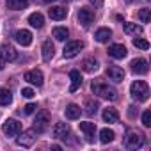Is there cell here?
I'll list each match as a JSON object with an SVG mask.
<instances>
[{
  "mask_svg": "<svg viewBox=\"0 0 151 151\" xmlns=\"http://www.w3.org/2000/svg\"><path fill=\"white\" fill-rule=\"evenodd\" d=\"M93 22H94V13H93L91 9H87V7H82V9L78 11V23H80L84 29H87Z\"/></svg>",
  "mask_w": 151,
  "mask_h": 151,
  "instance_id": "cell-8",
  "label": "cell"
},
{
  "mask_svg": "<svg viewBox=\"0 0 151 151\" xmlns=\"http://www.w3.org/2000/svg\"><path fill=\"white\" fill-rule=\"evenodd\" d=\"M130 94H132V98L137 100V101H147V98H149V87H147L146 82L135 80V82L132 84V87H130Z\"/></svg>",
  "mask_w": 151,
  "mask_h": 151,
  "instance_id": "cell-2",
  "label": "cell"
},
{
  "mask_svg": "<svg viewBox=\"0 0 151 151\" xmlns=\"http://www.w3.org/2000/svg\"><path fill=\"white\" fill-rule=\"evenodd\" d=\"M6 6H7V9L20 11V9H25L29 6V0H6Z\"/></svg>",
  "mask_w": 151,
  "mask_h": 151,
  "instance_id": "cell-22",
  "label": "cell"
},
{
  "mask_svg": "<svg viewBox=\"0 0 151 151\" xmlns=\"http://www.w3.org/2000/svg\"><path fill=\"white\" fill-rule=\"evenodd\" d=\"M133 46H137L140 50H149V43L146 39H142V37H135L133 39Z\"/></svg>",
  "mask_w": 151,
  "mask_h": 151,
  "instance_id": "cell-32",
  "label": "cell"
},
{
  "mask_svg": "<svg viewBox=\"0 0 151 151\" xmlns=\"http://www.w3.org/2000/svg\"><path fill=\"white\" fill-rule=\"evenodd\" d=\"M4 66H6V60H4L2 57H0V69H4Z\"/></svg>",
  "mask_w": 151,
  "mask_h": 151,
  "instance_id": "cell-38",
  "label": "cell"
},
{
  "mask_svg": "<svg viewBox=\"0 0 151 151\" xmlns=\"http://www.w3.org/2000/svg\"><path fill=\"white\" fill-rule=\"evenodd\" d=\"M110 37H112V30H110V29H107V27L98 29V30H96V34H94V39H96L98 43H107Z\"/></svg>",
  "mask_w": 151,
  "mask_h": 151,
  "instance_id": "cell-20",
  "label": "cell"
},
{
  "mask_svg": "<svg viewBox=\"0 0 151 151\" xmlns=\"http://www.w3.org/2000/svg\"><path fill=\"white\" fill-rule=\"evenodd\" d=\"M20 137L16 139V142H18V146H23V147H30V146H34V142H36V139H37V132L32 128V130H27V132H20L18 133Z\"/></svg>",
  "mask_w": 151,
  "mask_h": 151,
  "instance_id": "cell-4",
  "label": "cell"
},
{
  "mask_svg": "<svg viewBox=\"0 0 151 151\" xmlns=\"http://www.w3.org/2000/svg\"><path fill=\"white\" fill-rule=\"evenodd\" d=\"M14 39H16L18 45H22V46H29V45L32 43V34H30L29 30L22 29V30H18V32L14 34Z\"/></svg>",
  "mask_w": 151,
  "mask_h": 151,
  "instance_id": "cell-16",
  "label": "cell"
},
{
  "mask_svg": "<svg viewBox=\"0 0 151 151\" xmlns=\"http://www.w3.org/2000/svg\"><path fill=\"white\" fill-rule=\"evenodd\" d=\"M130 66H132V71L137 73V75H146L149 71V66H147L146 59H133L130 62Z\"/></svg>",
  "mask_w": 151,
  "mask_h": 151,
  "instance_id": "cell-10",
  "label": "cell"
},
{
  "mask_svg": "<svg viewBox=\"0 0 151 151\" xmlns=\"http://www.w3.org/2000/svg\"><path fill=\"white\" fill-rule=\"evenodd\" d=\"M91 91H93L96 96L105 98V100H110V101H116V100L119 98L117 91H116L112 86H109V84H105V82H101V80H94V82L91 84Z\"/></svg>",
  "mask_w": 151,
  "mask_h": 151,
  "instance_id": "cell-1",
  "label": "cell"
},
{
  "mask_svg": "<svg viewBox=\"0 0 151 151\" xmlns=\"http://www.w3.org/2000/svg\"><path fill=\"white\" fill-rule=\"evenodd\" d=\"M80 130L84 132L87 142H94V133H96V124L94 123H89V121L80 123Z\"/></svg>",
  "mask_w": 151,
  "mask_h": 151,
  "instance_id": "cell-12",
  "label": "cell"
},
{
  "mask_svg": "<svg viewBox=\"0 0 151 151\" xmlns=\"http://www.w3.org/2000/svg\"><path fill=\"white\" fill-rule=\"evenodd\" d=\"M103 121L105 123H117L119 121V114H117V110L116 109H110V107H107V109H103Z\"/></svg>",
  "mask_w": 151,
  "mask_h": 151,
  "instance_id": "cell-21",
  "label": "cell"
},
{
  "mask_svg": "<svg viewBox=\"0 0 151 151\" xmlns=\"http://www.w3.org/2000/svg\"><path fill=\"white\" fill-rule=\"evenodd\" d=\"M48 16H50L52 20L60 22V20H64V18L68 16V9H66V7H60V6H53V7L48 9Z\"/></svg>",
  "mask_w": 151,
  "mask_h": 151,
  "instance_id": "cell-15",
  "label": "cell"
},
{
  "mask_svg": "<svg viewBox=\"0 0 151 151\" xmlns=\"http://www.w3.org/2000/svg\"><path fill=\"white\" fill-rule=\"evenodd\" d=\"M48 124H50V114H48L46 110L37 112V116H36V119H34V130H36L37 133H43V132L48 128Z\"/></svg>",
  "mask_w": 151,
  "mask_h": 151,
  "instance_id": "cell-6",
  "label": "cell"
},
{
  "mask_svg": "<svg viewBox=\"0 0 151 151\" xmlns=\"http://www.w3.org/2000/svg\"><path fill=\"white\" fill-rule=\"evenodd\" d=\"M82 69H84L86 73H94V71L98 69V60H96V59H86V60L82 62Z\"/></svg>",
  "mask_w": 151,
  "mask_h": 151,
  "instance_id": "cell-26",
  "label": "cell"
},
{
  "mask_svg": "<svg viewBox=\"0 0 151 151\" xmlns=\"http://www.w3.org/2000/svg\"><path fill=\"white\" fill-rule=\"evenodd\" d=\"M36 109H37V105H36V103H27V105L23 107V114H27V116H29V114H32Z\"/></svg>",
  "mask_w": 151,
  "mask_h": 151,
  "instance_id": "cell-35",
  "label": "cell"
},
{
  "mask_svg": "<svg viewBox=\"0 0 151 151\" xmlns=\"http://www.w3.org/2000/svg\"><path fill=\"white\" fill-rule=\"evenodd\" d=\"M107 52H109V55L112 59H124L126 53H128V50H126L124 45H112V46H109Z\"/></svg>",
  "mask_w": 151,
  "mask_h": 151,
  "instance_id": "cell-14",
  "label": "cell"
},
{
  "mask_svg": "<svg viewBox=\"0 0 151 151\" xmlns=\"http://www.w3.org/2000/svg\"><path fill=\"white\" fill-rule=\"evenodd\" d=\"M34 89H30V87H25V89H22V96L23 98H27V100H30V98H34Z\"/></svg>",
  "mask_w": 151,
  "mask_h": 151,
  "instance_id": "cell-34",
  "label": "cell"
},
{
  "mask_svg": "<svg viewBox=\"0 0 151 151\" xmlns=\"http://www.w3.org/2000/svg\"><path fill=\"white\" fill-rule=\"evenodd\" d=\"M45 4H52V2H57V0H43Z\"/></svg>",
  "mask_w": 151,
  "mask_h": 151,
  "instance_id": "cell-39",
  "label": "cell"
},
{
  "mask_svg": "<svg viewBox=\"0 0 151 151\" xmlns=\"http://www.w3.org/2000/svg\"><path fill=\"white\" fill-rule=\"evenodd\" d=\"M114 137H116V133H114L112 130H109V128H103V130L100 132V142H101V144H109V142H112Z\"/></svg>",
  "mask_w": 151,
  "mask_h": 151,
  "instance_id": "cell-27",
  "label": "cell"
},
{
  "mask_svg": "<svg viewBox=\"0 0 151 151\" xmlns=\"http://www.w3.org/2000/svg\"><path fill=\"white\" fill-rule=\"evenodd\" d=\"M137 112H139V110H137ZM137 112H135V107H133V105H132V107H128V116H130L132 119L135 117V114H137Z\"/></svg>",
  "mask_w": 151,
  "mask_h": 151,
  "instance_id": "cell-37",
  "label": "cell"
},
{
  "mask_svg": "<svg viewBox=\"0 0 151 151\" xmlns=\"http://www.w3.org/2000/svg\"><path fill=\"white\" fill-rule=\"evenodd\" d=\"M69 78H71V86H69V91H71V93L78 91V89H80V86H82V75H80V71H77V69L69 71Z\"/></svg>",
  "mask_w": 151,
  "mask_h": 151,
  "instance_id": "cell-17",
  "label": "cell"
},
{
  "mask_svg": "<svg viewBox=\"0 0 151 151\" xmlns=\"http://www.w3.org/2000/svg\"><path fill=\"white\" fill-rule=\"evenodd\" d=\"M107 77L114 82H123L124 80V71L119 66H109L107 68Z\"/></svg>",
  "mask_w": 151,
  "mask_h": 151,
  "instance_id": "cell-13",
  "label": "cell"
},
{
  "mask_svg": "<svg viewBox=\"0 0 151 151\" xmlns=\"http://www.w3.org/2000/svg\"><path fill=\"white\" fill-rule=\"evenodd\" d=\"M52 34H53V37H55L57 41H66L68 36H69V30H68L66 27H55V29L52 30Z\"/></svg>",
  "mask_w": 151,
  "mask_h": 151,
  "instance_id": "cell-25",
  "label": "cell"
},
{
  "mask_svg": "<svg viewBox=\"0 0 151 151\" xmlns=\"http://www.w3.org/2000/svg\"><path fill=\"white\" fill-rule=\"evenodd\" d=\"M69 135V126L66 123H57L53 126V137L55 139H66Z\"/></svg>",
  "mask_w": 151,
  "mask_h": 151,
  "instance_id": "cell-19",
  "label": "cell"
},
{
  "mask_svg": "<svg viewBox=\"0 0 151 151\" xmlns=\"http://www.w3.org/2000/svg\"><path fill=\"white\" fill-rule=\"evenodd\" d=\"M139 18H140V22H142V23H147V22H149V18H151V9H147V7L140 9V11H139Z\"/></svg>",
  "mask_w": 151,
  "mask_h": 151,
  "instance_id": "cell-31",
  "label": "cell"
},
{
  "mask_svg": "<svg viewBox=\"0 0 151 151\" xmlns=\"http://www.w3.org/2000/svg\"><path fill=\"white\" fill-rule=\"evenodd\" d=\"M80 107L78 105H75V103H69L68 107H66V117L68 119H78L80 117Z\"/></svg>",
  "mask_w": 151,
  "mask_h": 151,
  "instance_id": "cell-23",
  "label": "cell"
},
{
  "mask_svg": "<svg viewBox=\"0 0 151 151\" xmlns=\"http://www.w3.org/2000/svg\"><path fill=\"white\" fill-rule=\"evenodd\" d=\"M98 109H100V107H98L96 101H91V100L86 101V114H87V116H94V114L98 112Z\"/></svg>",
  "mask_w": 151,
  "mask_h": 151,
  "instance_id": "cell-30",
  "label": "cell"
},
{
  "mask_svg": "<svg viewBox=\"0 0 151 151\" xmlns=\"http://www.w3.org/2000/svg\"><path fill=\"white\" fill-rule=\"evenodd\" d=\"M41 52H43V60H45V62H50V60L53 59V55H55V46H53V43H52L50 39L45 41Z\"/></svg>",
  "mask_w": 151,
  "mask_h": 151,
  "instance_id": "cell-18",
  "label": "cell"
},
{
  "mask_svg": "<svg viewBox=\"0 0 151 151\" xmlns=\"http://www.w3.org/2000/svg\"><path fill=\"white\" fill-rule=\"evenodd\" d=\"M89 2L94 6V9H100V7L103 6V0H89Z\"/></svg>",
  "mask_w": 151,
  "mask_h": 151,
  "instance_id": "cell-36",
  "label": "cell"
},
{
  "mask_svg": "<svg viewBox=\"0 0 151 151\" xmlns=\"http://www.w3.org/2000/svg\"><path fill=\"white\" fill-rule=\"evenodd\" d=\"M123 29H124V32H126V34H135V36L142 32V27H140V25H137V23H132V22L124 23V27H123Z\"/></svg>",
  "mask_w": 151,
  "mask_h": 151,
  "instance_id": "cell-29",
  "label": "cell"
},
{
  "mask_svg": "<svg viewBox=\"0 0 151 151\" xmlns=\"http://www.w3.org/2000/svg\"><path fill=\"white\" fill-rule=\"evenodd\" d=\"M25 80H27L29 84H32V86L41 87V86H43V73H41L39 69H30V71L25 73Z\"/></svg>",
  "mask_w": 151,
  "mask_h": 151,
  "instance_id": "cell-9",
  "label": "cell"
},
{
  "mask_svg": "<svg viewBox=\"0 0 151 151\" xmlns=\"http://www.w3.org/2000/svg\"><path fill=\"white\" fill-rule=\"evenodd\" d=\"M29 23H30L34 29H41V27L45 25V18H43L41 13H32V14L29 16Z\"/></svg>",
  "mask_w": 151,
  "mask_h": 151,
  "instance_id": "cell-24",
  "label": "cell"
},
{
  "mask_svg": "<svg viewBox=\"0 0 151 151\" xmlns=\"http://www.w3.org/2000/svg\"><path fill=\"white\" fill-rule=\"evenodd\" d=\"M82 48H84L82 41H68L64 50H62V55H64V59H73L75 55H78V52Z\"/></svg>",
  "mask_w": 151,
  "mask_h": 151,
  "instance_id": "cell-5",
  "label": "cell"
},
{
  "mask_svg": "<svg viewBox=\"0 0 151 151\" xmlns=\"http://www.w3.org/2000/svg\"><path fill=\"white\" fill-rule=\"evenodd\" d=\"M124 2H133V0H124Z\"/></svg>",
  "mask_w": 151,
  "mask_h": 151,
  "instance_id": "cell-40",
  "label": "cell"
},
{
  "mask_svg": "<svg viewBox=\"0 0 151 151\" xmlns=\"http://www.w3.org/2000/svg\"><path fill=\"white\" fill-rule=\"evenodd\" d=\"M146 142V137L140 133V132H128L126 133V139H124V144L128 149H139L142 147Z\"/></svg>",
  "mask_w": 151,
  "mask_h": 151,
  "instance_id": "cell-3",
  "label": "cell"
},
{
  "mask_svg": "<svg viewBox=\"0 0 151 151\" xmlns=\"http://www.w3.org/2000/svg\"><path fill=\"white\" fill-rule=\"evenodd\" d=\"M142 124L146 128L151 126V110H144V114H142Z\"/></svg>",
  "mask_w": 151,
  "mask_h": 151,
  "instance_id": "cell-33",
  "label": "cell"
},
{
  "mask_svg": "<svg viewBox=\"0 0 151 151\" xmlns=\"http://www.w3.org/2000/svg\"><path fill=\"white\" fill-rule=\"evenodd\" d=\"M2 132H4L7 137H16V135L22 132V123L16 121V119H7V121L2 124Z\"/></svg>",
  "mask_w": 151,
  "mask_h": 151,
  "instance_id": "cell-7",
  "label": "cell"
},
{
  "mask_svg": "<svg viewBox=\"0 0 151 151\" xmlns=\"http://www.w3.org/2000/svg\"><path fill=\"white\" fill-rule=\"evenodd\" d=\"M0 57H2L6 62H13V60L18 59V53L11 45H2L0 46Z\"/></svg>",
  "mask_w": 151,
  "mask_h": 151,
  "instance_id": "cell-11",
  "label": "cell"
},
{
  "mask_svg": "<svg viewBox=\"0 0 151 151\" xmlns=\"http://www.w3.org/2000/svg\"><path fill=\"white\" fill-rule=\"evenodd\" d=\"M11 101H13L11 91H9V89H0V105L6 107V105H9Z\"/></svg>",
  "mask_w": 151,
  "mask_h": 151,
  "instance_id": "cell-28",
  "label": "cell"
}]
</instances>
